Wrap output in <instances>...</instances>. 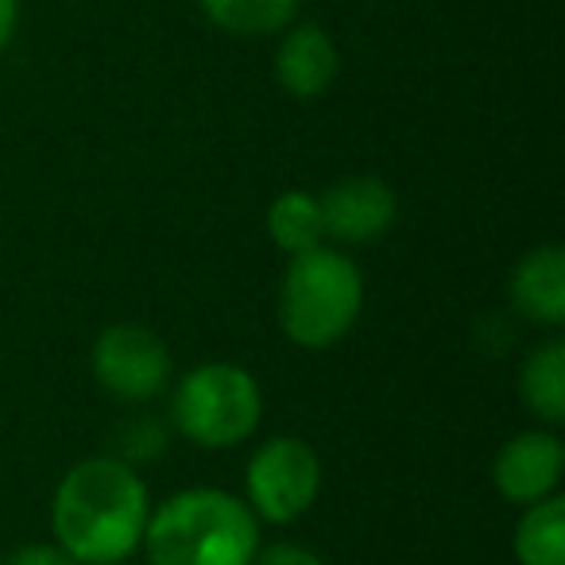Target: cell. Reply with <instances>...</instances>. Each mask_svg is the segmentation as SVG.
Here are the masks:
<instances>
[{
  "mask_svg": "<svg viewBox=\"0 0 565 565\" xmlns=\"http://www.w3.org/2000/svg\"><path fill=\"white\" fill-rule=\"evenodd\" d=\"M148 484L120 457H86L55 488L51 531L78 565H117L143 542Z\"/></svg>",
  "mask_w": 565,
  "mask_h": 565,
  "instance_id": "cell-1",
  "label": "cell"
},
{
  "mask_svg": "<svg viewBox=\"0 0 565 565\" xmlns=\"http://www.w3.org/2000/svg\"><path fill=\"white\" fill-rule=\"evenodd\" d=\"M140 546L151 565H252L259 519L221 488H186L151 511Z\"/></svg>",
  "mask_w": 565,
  "mask_h": 565,
  "instance_id": "cell-2",
  "label": "cell"
},
{
  "mask_svg": "<svg viewBox=\"0 0 565 565\" xmlns=\"http://www.w3.org/2000/svg\"><path fill=\"white\" fill-rule=\"evenodd\" d=\"M364 310V275L338 248L291 256L279 282V326L299 349H330Z\"/></svg>",
  "mask_w": 565,
  "mask_h": 565,
  "instance_id": "cell-3",
  "label": "cell"
},
{
  "mask_svg": "<svg viewBox=\"0 0 565 565\" xmlns=\"http://www.w3.org/2000/svg\"><path fill=\"white\" fill-rule=\"evenodd\" d=\"M264 418V395L248 369L228 361L198 364L174 384L171 423L202 449H233L256 434Z\"/></svg>",
  "mask_w": 565,
  "mask_h": 565,
  "instance_id": "cell-4",
  "label": "cell"
},
{
  "mask_svg": "<svg viewBox=\"0 0 565 565\" xmlns=\"http://www.w3.org/2000/svg\"><path fill=\"white\" fill-rule=\"evenodd\" d=\"M244 488H248L244 503L256 519L295 523L315 508L318 492H322V461H318L315 446L282 434L252 454Z\"/></svg>",
  "mask_w": 565,
  "mask_h": 565,
  "instance_id": "cell-5",
  "label": "cell"
},
{
  "mask_svg": "<svg viewBox=\"0 0 565 565\" xmlns=\"http://www.w3.org/2000/svg\"><path fill=\"white\" fill-rule=\"evenodd\" d=\"M94 380L120 403H148L171 384V349L156 330L117 322L94 341Z\"/></svg>",
  "mask_w": 565,
  "mask_h": 565,
  "instance_id": "cell-6",
  "label": "cell"
},
{
  "mask_svg": "<svg viewBox=\"0 0 565 565\" xmlns=\"http://www.w3.org/2000/svg\"><path fill=\"white\" fill-rule=\"evenodd\" d=\"M322 225L326 236L341 244H372L384 233H392L399 217V198L376 174H349L338 179L322 198Z\"/></svg>",
  "mask_w": 565,
  "mask_h": 565,
  "instance_id": "cell-7",
  "label": "cell"
},
{
  "mask_svg": "<svg viewBox=\"0 0 565 565\" xmlns=\"http://www.w3.org/2000/svg\"><path fill=\"white\" fill-rule=\"evenodd\" d=\"M565 469V446L554 430H523L500 446L492 461V484L515 508L557 492Z\"/></svg>",
  "mask_w": 565,
  "mask_h": 565,
  "instance_id": "cell-8",
  "label": "cell"
},
{
  "mask_svg": "<svg viewBox=\"0 0 565 565\" xmlns=\"http://www.w3.org/2000/svg\"><path fill=\"white\" fill-rule=\"evenodd\" d=\"M508 299L523 322L557 330L565 322V248L539 244L523 252L508 275Z\"/></svg>",
  "mask_w": 565,
  "mask_h": 565,
  "instance_id": "cell-9",
  "label": "cell"
},
{
  "mask_svg": "<svg viewBox=\"0 0 565 565\" xmlns=\"http://www.w3.org/2000/svg\"><path fill=\"white\" fill-rule=\"evenodd\" d=\"M338 74H341V55L326 28L302 24L282 35L279 51H275V82L291 97H302V102L322 97Z\"/></svg>",
  "mask_w": 565,
  "mask_h": 565,
  "instance_id": "cell-10",
  "label": "cell"
},
{
  "mask_svg": "<svg viewBox=\"0 0 565 565\" xmlns=\"http://www.w3.org/2000/svg\"><path fill=\"white\" fill-rule=\"evenodd\" d=\"M519 395L546 426L565 423V341H542L519 369Z\"/></svg>",
  "mask_w": 565,
  "mask_h": 565,
  "instance_id": "cell-11",
  "label": "cell"
},
{
  "mask_svg": "<svg viewBox=\"0 0 565 565\" xmlns=\"http://www.w3.org/2000/svg\"><path fill=\"white\" fill-rule=\"evenodd\" d=\"M515 557L519 565H565V500L546 495L526 503L515 523Z\"/></svg>",
  "mask_w": 565,
  "mask_h": 565,
  "instance_id": "cell-12",
  "label": "cell"
},
{
  "mask_svg": "<svg viewBox=\"0 0 565 565\" xmlns=\"http://www.w3.org/2000/svg\"><path fill=\"white\" fill-rule=\"evenodd\" d=\"M267 236L287 256L318 248L326 236L318 194H310V190H282L271 202V210H267Z\"/></svg>",
  "mask_w": 565,
  "mask_h": 565,
  "instance_id": "cell-13",
  "label": "cell"
},
{
  "mask_svg": "<svg viewBox=\"0 0 565 565\" xmlns=\"http://www.w3.org/2000/svg\"><path fill=\"white\" fill-rule=\"evenodd\" d=\"M198 9L228 35H275L295 20L299 0H198Z\"/></svg>",
  "mask_w": 565,
  "mask_h": 565,
  "instance_id": "cell-14",
  "label": "cell"
},
{
  "mask_svg": "<svg viewBox=\"0 0 565 565\" xmlns=\"http://www.w3.org/2000/svg\"><path fill=\"white\" fill-rule=\"evenodd\" d=\"M125 446H120V461H151V457L167 454V434L159 430L151 418H140V423H132L125 430Z\"/></svg>",
  "mask_w": 565,
  "mask_h": 565,
  "instance_id": "cell-15",
  "label": "cell"
},
{
  "mask_svg": "<svg viewBox=\"0 0 565 565\" xmlns=\"http://www.w3.org/2000/svg\"><path fill=\"white\" fill-rule=\"evenodd\" d=\"M0 565H78L63 546L55 542H28V546H17Z\"/></svg>",
  "mask_w": 565,
  "mask_h": 565,
  "instance_id": "cell-16",
  "label": "cell"
},
{
  "mask_svg": "<svg viewBox=\"0 0 565 565\" xmlns=\"http://www.w3.org/2000/svg\"><path fill=\"white\" fill-rule=\"evenodd\" d=\"M252 565H326V562L307 546H295V542H275V546L256 550Z\"/></svg>",
  "mask_w": 565,
  "mask_h": 565,
  "instance_id": "cell-17",
  "label": "cell"
},
{
  "mask_svg": "<svg viewBox=\"0 0 565 565\" xmlns=\"http://www.w3.org/2000/svg\"><path fill=\"white\" fill-rule=\"evenodd\" d=\"M20 24V0H0V51L9 47Z\"/></svg>",
  "mask_w": 565,
  "mask_h": 565,
  "instance_id": "cell-18",
  "label": "cell"
},
{
  "mask_svg": "<svg viewBox=\"0 0 565 565\" xmlns=\"http://www.w3.org/2000/svg\"><path fill=\"white\" fill-rule=\"evenodd\" d=\"M117 565H125V562H117Z\"/></svg>",
  "mask_w": 565,
  "mask_h": 565,
  "instance_id": "cell-19",
  "label": "cell"
}]
</instances>
